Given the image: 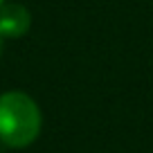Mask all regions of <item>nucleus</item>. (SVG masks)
<instances>
[{"instance_id":"obj_1","label":"nucleus","mask_w":153,"mask_h":153,"mask_svg":"<svg viewBox=\"0 0 153 153\" xmlns=\"http://www.w3.org/2000/svg\"><path fill=\"white\" fill-rule=\"evenodd\" d=\"M41 133V110L29 95L11 90L0 95V142L25 149Z\"/></svg>"},{"instance_id":"obj_2","label":"nucleus","mask_w":153,"mask_h":153,"mask_svg":"<svg viewBox=\"0 0 153 153\" xmlns=\"http://www.w3.org/2000/svg\"><path fill=\"white\" fill-rule=\"evenodd\" d=\"M32 16L23 5H2L0 7V34L7 38H18L27 34Z\"/></svg>"},{"instance_id":"obj_3","label":"nucleus","mask_w":153,"mask_h":153,"mask_svg":"<svg viewBox=\"0 0 153 153\" xmlns=\"http://www.w3.org/2000/svg\"><path fill=\"white\" fill-rule=\"evenodd\" d=\"M0 54H2V34H0Z\"/></svg>"},{"instance_id":"obj_4","label":"nucleus","mask_w":153,"mask_h":153,"mask_svg":"<svg viewBox=\"0 0 153 153\" xmlns=\"http://www.w3.org/2000/svg\"><path fill=\"white\" fill-rule=\"evenodd\" d=\"M0 7H2V0H0Z\"/></svg>"}]
</instances>
